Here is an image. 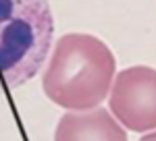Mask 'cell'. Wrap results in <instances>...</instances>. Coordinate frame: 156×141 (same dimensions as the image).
<instances>
[{
  "label": "cell",
  "instance_id": "6da1fadb",
  "mask_svg": "<svg viewBox=\"0 0 156 141\" xmlns=\"http://www.w3.org/2000/svg\"><path fill=\"white\" fill-rule=\"evenodd\" d=\"M117 62L108 46L94 35H62L44 70L42 87L50 102L65 110L98 108L110 94Z\"/></svg>",
  "mask_w": 156,
  "mask_h": 141
},
{
  "label": "cell",
  "instance_id": "7a4b0ae2",
  "mask_svg": "<svg viewBox=\"0 0 156 141\" xmlns=\"http://www.w3.org/2000/svg\"><path fill=\"white\" fill-rule=\"evenodd\" d=\"M52 33L48 0H0V89L36 77L50 52Z\"/></svg>",
  "mask_w": 156,
  "mask_h": 141
},
{
  "label": "cell",
  "instance_id": "3957f363",
  "mask_svg": "<svg viewBox=\"0 0 156 141\" xmlns=\"http://www.w3.org/2000/svg\"><path fill=\"white\" fill-rule=\"evenodd\" d=\"M108 106L112 116L133 133L156 131V69L129 67L112 81Z\"/></svg>",
  "mask_w": 156,
  "mask_h": 141
},
{
  "label": "cell",
  "instance_id": "277c9868",
  "mask_svg": "<svg viewBox=\"0 0 156 141\" xmlns=\"http://www.w3.org/2000/svg\"><path fill=\"white\" fill-rule=\"evenodd\" d=\"M54 141H127V133L108 110L92 108L60 116Z\"/></svg>",
  "mask_w": 156,
  "mask_h": 141
},
{
  "label": "cell",
  "instance_id": "5b68a950",
  "mask_svg": "<svg viewBox=\"0 0 156 141\" xmlns=\"http://www.w3.org/2000/svg\"><path fill=\"white\" fill-rule=\"evenodd\" d=\"M140 141H156V131H150V133H146L144 137Z\"/></svg>",
  "mask_w": 156,
  "mask_h": 141
}]
</instances>
